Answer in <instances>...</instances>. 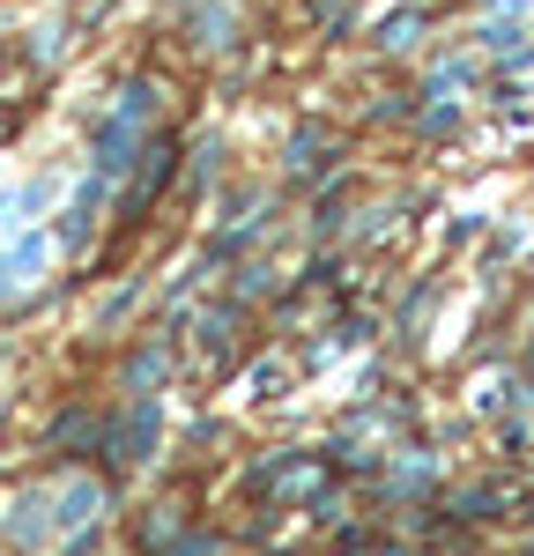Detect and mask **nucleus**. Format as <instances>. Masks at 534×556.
Returning a JSON list of instances; mask_svg holds the SVG:
<instances>
[{
  "instance_id": "f257e3e1",
  "label": "nucleus",
  "mask_w": 534,
  "mask_h": 556,
  "mask_svg": "<svg viewBox=\"0 0 534 556\" xmlns=\"http://www.w3.org/2000/svg\"><path fill=\"white\" fill-rule=\"evenodd\" d=\"M141 141H149V127H134V119H119V112H104V127L89 134V172L127 178L134 164H141Z\"/></svg>"
},
{
  "instance_id": "f03ea898",
  "label": "nucleus",
  "mask_w": 534,
  "mask_h": 556,
  "mask_svg": "<svg viewBox=\"0 0 534 556\" xmlns=\"http://www.w3.org/2000/svg\"><path fill=\"white\" fill-rule=\"evenodd\" d=\"M52 253H60V238H52V230H15V245L0 253V304L15 298V290H30V282H38V267H52Z\"/></svg>"
},
{
  "instance_id": "7ed1b4c3",
  "label": "nucleus",
  "mask_w": 534,
  "mask_h": 556,
  "mask_svg": "<svg viewBox=\"0 0 534 556\" xmlns=\"http://www.w3.org/2000/svg\"><path fill=\"white\" fill-rule=\"evenodd\" d=\"M171 178H178V141H171V134H149V141H141V164H134L127 215H141L156 193H164V186H171Z\"/></svg>"
},
{
  "instance_id": "20e7f679",
  "label": "nucleus",
  "mask_w": 534,
  "mask_h": 556,
  "mask_svg": "<svg viewBox=\"0 0 534 556\" xmlns=\"http://www.w3.org/2000/svg\"><path fill=\"white\" fill-rule=\"evenodd\" d=\"M334 149H342V141L312 119V127H297L290 141H282V172H290V178H319L327 164H334Z\"/></svg>"
},
{
  "instance_id": "39448f33",
  "label": "nucleus",
  "mask_w": 534,
  "mask_h": 556,
  "mask_svg": "<svg viewBox=\"0 0 534 556\" xmlns=\"http://www.w3.org/2000/svg\"><path fill=\"white\" fill-rule=\"evenodd\" d=\"M52 193H60L52 178H23V186H8V193H0V238H8V230H23L38 208H52Z\"/></svg>"
},
{
  "instance_id": "423d86ee",
  "label": "nucleus",
  "mask_w": 534,
  "mask_h": 556,
  "mask_svg": "<svg viewBox=\"0 0 534 556\" xmlns=\"http://www.w3.org/2000/svg\"><path fill=\"white\" fill-rule=\"evenodd\" d=\"M186 30H193L201 52H223V45L238 38V8H230V0H201V8L186 15Z\"/></svg>"
},
{
  "instance_id": "0eeeda50",
  "label": "nucleus",
  "mask_w": 534,
  "mask_h": 556,
  "mask_svg": "<svg viewBox=\"0 0 534 556\" xmlns=\"http://www.w3.org/2000/svg\"><path fill=\"white\" fill-rule=\"evenodd\" d=\"M423 38H431V15H423V8H394V15L379 23V38H371V45H379V52H394V60H400V52H416Z\"/></svg>"
},
{
  "instance_id": "6e6552de",
  "label": "nucleus",
  "mask_w": 534,
  "mask_h": 556,
  "mask_svg": "<svg viewBox=\"0 0 534 556\" xmlns=\"http://www.w3.org/2000/svg\"><path fill=\"white\" fill-rule=\"evenodd\" d=\"M156 379H171V349H164V334L134 349V364H127V393H149Z\"/></svg>"
},
{
  "instance_id": "1a4fd4ad",
  "label": "nucleus",
  "mask_w": 534,
  "mask_h": 556,
  "mask_svg": "<svg viewBox=\"0 0 534 556\" xmlns=\"http://www.w3.org/2000/svg\"><path fill=\"white\" fill-rule=\"evenodd\" d=\"M216 172H223V134H208V141L193 149V186H208Z\"/></svg>"
}]
</instances>
